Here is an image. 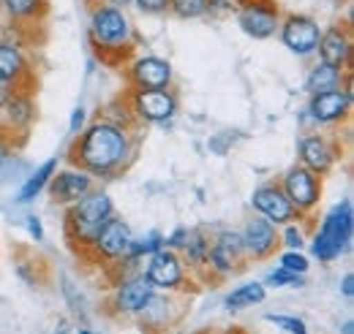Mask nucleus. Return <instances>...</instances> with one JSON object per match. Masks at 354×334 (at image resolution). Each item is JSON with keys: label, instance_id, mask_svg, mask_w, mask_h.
<instances>
[{"label": "nucleus", "instance_id": "obj_1", "mask_svg": "<svg viewBox=\"0 0 354 334\" xmlns=\"http://www.w3.org/2000/svg\"><path fill=\"white\" fill-rule=\"evenodd\" d=\"M139 130L104 120L101 115L82 128L68 147V166L88 171L93 179H112L126 174L136 161Z\"/></svg>", "mask_w": 354, "mask_h": 334}, {"label": "nucleus", "instance_id": "obj_2", "mask_svg": "<svg viewBox=\"0 0 354 334\" xmlns=\"http://www.w3.org/2000/svg\"><path fill=\"white\" fill-rule=\"evenodd\" d=\"M88 8V39L95 57L104 66L123 68L136 52V30L126 8L106 0H85Z\"/></svg>", "mask_w": 354, "mask_h": 334}, {"label": "nucleus", "instance_id": "obj_3", "mask_svg": "<svg viewBox=\"0 0 354 334\" xmlns=\"http://www.w3.org/2000/svg\"><path fill=\"white\" fill-rule=\"evenodd\" d=\"M112 215H115V204H112L106 190H90L88 196H82L77 204H71V207L66 209L63 237H66V245L71 248V253L77 258L85 253L90 239L98 234V228Z\"/></svg>", "mask_w": 354, "mask_h": 334}, {"label": "nucleus", "instance_id": "obj_4", "mask_svg": "<svg viewBox=\"0 0 354 334\" xmlns=\"http://www.w3.org/2000/svg\"><path fill=\"white\" fill-rule=\"evenodd\" d=\"M352 234H354L352 199H344V202H338L335 207L324 215L319 231L313 234V242H310L313 258H319L322 264L335 261L338 255H344V253L349 250Z\"/></svg>", "mask_w": 354, "mask_h": 334}, {"label": "nucleus", "instance_id": "obj_5", "mask_svg": "<svg viewBox=\"0 0 354 334\" xmlns=\"http://www.w3.org/2000/svg\"><path fill=\"white\" fill-rule=\"evenodd\" d=\"M191 293H172V291H156L147 304L133 315L136 326L142 334H169L185 321L191 310Z\"/></svg>", "mask_w": 354, "mask_h": 334}, {"label": "nucleus", "instance_id": "obj_6", "mask_svg": "<svg viewBox=\"0 0 354 334\" xmlns=\"http://www.w3.org/2000/svg\"><path fill=\"white\" fill-rule=\"evenodd\" d=\"M251 264L245 245H243V234L234 228H221L213 234L210 253H207V283H218L226 277H234L240 272H245Z\"/></svg>", "mask_w": 354, "mask_h": 334}, {"label": "nucleus", "instance_id": "obj_7", "mask_svg": "<svg viewBox=\"0 0 354 334\" xmlns=\"http://www.w3.org/2000/svg\"><path fill=\"white\" fill-rule=\"evenodd\" d=\"M147 269L142 272L145 280L156 288V291H172V293H196L199 288L191 286L196 283L194 275L188 272L183 255L169 248H158L156 253L147 255Z\"/></svg>", "mask_w": 354, "mask_h": 334}, {"label": "nucleus", "instance_id": "obj_8", "mask_svg": "<svg viewBox=\"0 0 354 334\" xmlns=\"http://www.w3.org/2000/svg\"><path fill=\"white\" fill-rule=\"evenodd\" d=\"M131 242H133V234H131V226L120 217H109L98 234L90 239V245L85 248V253L80 255V261H90L101 269L118 264L120 258H126L129 250H131Z\"/></svg>", "mask_w": 354, "mask_h": 334}, {"label": "nucleus", "instance_id": "obj_9", "mask_svg": "<svg viewBox=\"0 0 354 334\" xmlns=\"http://www.w3.org/2000/svg\"><path fill=\"white\" fill-rule=\"evenodd\" d=\"M322 179L324 177L313 174V171H308V168L300 166V164H295V166L278 179L283 196L289 199L292 207L297 209V215H300L303 223H308L310 217H313V212L322 204V193H324V182Z\"/></svg>", "mask_w": 354, "mask_h": 334}, {"label": "nucleus", "instance_id": "obj_10", "mask_svg": "<svg viewBox=\"0 0 354 334\" xmlns=\"http://www.w3.org/2000/svg\"><path fill=\"white\" fill-rule=\"evenodd\" d=\"M123 95H126L129 109H131L139 126L167 123L177 115V92L172 87H164V90H133V87H129Z\"/></svg>", "mask_w": 354, "mask_h": 334}, {"label": "nucleus", "instance_id": "obj_11", "mask_svg": "<svg viewBox=\"0 0 354 334\" xmlns=\"http://www.w3.org/2000/svg\"><path fill=\"white\" fill-rule=\"evenodd\" d=\"M232 6L237 8V22L245 36L267 41L278 33L283 17L278 0H232Z\"/></svg>", "mask_w": 354, "mask_h": 334}, {"label": "nucleus", "instance_id": "obj_12", "mask_svg": "<svg viewBox=\"0 0 354 334\" xmlns=\"http://www.w3.org/2000/svg\"><path fill=\"white\" fill-rule=\"evenodd\" d=\"M297 158H300V166H306L319 177H327L333 168L338 166V161L344 158V147H341L338 136H330V133H322V130L319 133H306L297 141Z\"/></svg>", "mask_w": 354, "mask_h": 334}, {"label": "nucleus", "instance_id": "obj_13", "mask_svg": "<svg viewBox=\"0 0 354 334\" xmlns=\"http://www.w3.org/2000/svg\"><path fill=\"white\" fill-rule=\"evenodd\" d=\"M156 293V288L145 280V275H131L126 277L123 283L115 286V291L109 293V299L104 302V315L106 318H133L145 304L147 299Z\"/></svg>", "mask_w": 354, "mask_h": 334}, {"label": "nucleus", "instance_id": "obj_14", "mask_svg": "<svg viewBox=\"0 0 354 334\" xmlns=\"http://www.w3.org/2000/svg\"><path fill=\"white\" fill-rule=\"evenodd\" d=\"M278 39L281 43L295 52L297 57H308L316 52L319 39H322V28L319 22L308 14H283L281 17V28H278Z\"/></svg>", "mask_w": 354, "mask_h": 334}, {"label": "nucleus", "instance_id": "obj_15", "mask_svg": "<svg viewBox=\"0 0 354 334\" xmlns=\"http://www.w3.org/2000/svg\"><path fill=\"white\" fill-rule=\"evenodd\" d=\"M310 120L319 126H341L352 117V87H335L327 92H316L308 101Z\"/></svg>", "mask_w": 354, "mask_h": 334}, {"label": "nucleus", "instance_id": "obj_16", "mask_svg": "<svg viewBox=\"0 0 354 334\" xmlns=\"http://www.w3.org/2000/svg\"><path fill=\"white\" fill-rule=\"evenodd\" d=\"M126 79L133 90H164L172 87V63L158 55H139L126 63Z\"/></svg>", "mask_w": 354, "mask_h": 334}, {"label": "nucleus", "instance_id": "obj_17", "mask_svg": "<svg viewBox=\"0 0 354 334\" xmlns=\"http://www.w3.org/2000/svg\"><path fill=\"white\" fill-rule=\"evenodd\" d=\"M352 46H354V33L349 19H338L335 25H330L327 30H322L319 39V57L322 63H330L341 71H352Z\"/></svg>", "mask_w": 354, "mask_h": 334}, {"label": "nucleus", "instance_id": "obj_18", "mask_svg": "<svg viewBox=\"0 0 354 334\" xmlns=\"http://www.w3.org/2000/svg\"><path fill=\"white\" fill-rule=\"evenodd\" d=\"M251 207L257 215H262L265 220H270L272 226H286V223H295L300 220L297 209L289 204V199L283 196L278 179H270V182H262L254 193H251Z\"/></svg>", "mask_w": 354, "mask_h": 334}, {"label": "nucleus", "instance_id": "obj_19", "mask_svg": "<svg viewBox=\"0 0 354 334\" xmlns=\"http://www.w3.org/2000/svg\"><path fill=\"white\" fill-rule=\"evenodd\" d=\"M90 190H95V179L90 177L88 171H82V168L66 166L60 168V171H55L52 179H49L52 204H60V207L77 204L82 196H88Z\"/></svg>", "mask_w": 354, "mask_h": 334}, {"label": "nucleus", "instance_id": "obj_20", "mask_svg": "<svg viewBox=\"0 0 354 334\" xmlns=\"http://www.w3.org/2000/svg\"><path fill=\"white\" fill-rule=\"evenodd\" d=\"M0 79L14 84L17 90H36V71L19 43L0 41Z\"/></svg>", "mask_w": 354, "mask_h": 334}, {"label": "nucleus", "instance_id": "obj_21", "mask_svg": "<svg viewBox=\"0 0 354 334\" xmlns=\"http://www.w3.org/2000/svg\"><path fill=\"white\" fill-rule=\"evenodd\" d=\"M240 234H243V245H245V253H248L251 261H270L278 253V248H281L278 226H272L262 215L251 217Z\"/></svg>", "mask_w": 354, "mask_h": 334}, {"label": "nucleus", "instance_id": "obj_22", "mask_svg": "<svg viewBox=\"0 0 354 334\" xmlns=\"http://www.w3.org/2000/svg\"><path fill=\"white\" fill-rule=\"evenodd\" d=\"M0 115H3V126L11 128V130L19 133V136H28L33 123H36V117H39L36 90H17V92L6 101V106L0 109Z\"/></svg>", "mask_w": 354, "mask_h": 334}, {"label": "nucleus", "instance_id": "obj_23", "mask_svg": "<svg viewBox=\"0 0 354 334\" xmlns=\"http://www.w3.org/2000/svg\"><path fill=\"white\" fill-rule=\"evenodd\" d=\"M0 8L6 19L19 30L41 25L49 17V0H0Z\"/></svg>", "mask_w": 354, "mask_h": 334}, {"label": "nucleus", "instance_id": "obj_24", "mask_svg": "<svg viewBox=\"0 0 354 334\" xmlns=\"http://www.w3.org/2000/svg\"><path fill=\"white\" fill-rule=\"evenodd\" d=\"M14 266H17V275L28 286H46L49 283L52 269H49L44 255H39L30 245H17L14 248Z\"/></svg>", "mask_w": 354, "mask_h": 334}, {"label": "nucleus", "instance_id": "obj_25", "mask_svg": "<svg viewBox=\"0 0 354 334\" xmlns=\"http://www.w3.org/2000/svg\"><path fill=\"white\" fill-rule=\"evenodd\" d=\"M335 87H352V71H341L330 63H319L306 77V90L310 95L327 92V90H335Z\"/></svg>", "mask_w": 354, "mask_h": 334}, {"label": "nucleus", "instance_id": "obj_26", "mask_svg": "<svg viewBox=\"0 0 354 334\" xmlns=\"http://www.w3.org/2000/svg\"><path fill=\"white\" fill-rule=\"evenodd\" d=\"M265 283H245L240 288L226 296V310H245V307H254V304H262L265 302Z\"/></svg>", "mask_w": 354, "mask_h": 334}, {"label": "nucleus", "instance_id": "obj_27", "mask_svg": "<svg viewBox=\"0 0 354 334\" xmlns=\"http://www.w3.org/2000/svg\"><path fill=\"white\" fill-rule=\"evenodd\" d=\"M57 171V161L52 158V161H46V164H41V168L22 185V190H19V196H17V202L19 204H28V202H33L41 190H44L46 185H49V179H52V174Z\"/></svg>", "mask_w": 354, "mask_h": 334}, {"label": "nucleus", "instance_id": "obj_28", "mask_svg": "<svg viewBox=\"0 0 354 334\" xmlns=\"http://www.w3.org/2000/svg\"><path fill=\"white\" fill-rule=\"evenodd\" d=\"M167 11L177 19H199L207 17V0H167Z\"/></svg>", "mask_w": 354, "mask_h": 334}, {"label": "nucleus", "instance_id": "obj_29", "mask_svg": "<svg viewBox=\"0 0 354 334\" xmlns=\"http://www.w3.org/2000/svg\"><path fill=\"white\" fill-rule=\"evenodd\" d=\"M158 248H164V237H161L158 231H150L147 237L133 239L131 250H129V258H131V261H139L142 255H150V253H156Z\"/></svg>", "mask_w": 354, "mask_h": 334}, {"label": "nucleus", "instance_id": "obj_30", "mask_svg": "<svg viewBox=\"0 0 354 334\" xmlns=\"http://www.w3.org/2000/svg\"><path fill=\"white\" fill-rule=\"evenodd\" d=\"M25 139H28V136H19V133H14L11 128H6L0 123V161L11 158V155L25 144Z\"/></svg>", "mask_w": 354, "mask_h": 334}, {"label": "nucleus", "instance_id": "obj_31", "mask_svg": "<svg viewBox=\"0 0 354 334\" xmlns=\"http://www.w3.org/2000/svg\"><path fill=\"white\" fill-rule=\"evenodd\" d=\"M297 223H300V220L281 226V228H283V231H281V245H286L289 250H300V248L306 245V228H300Z\"/></svg>", "mask_w": 354, "mask_h": 334}, {"label": "nucleus", "instance_id": "obj_32", "mask_svg": "<svg viewBox=\"0 0 354 334\" xmlns=\"http://www.w3.org/2000/svg\"><path fill=\"white\" fill-rule=\"evenodd\" d=\"M281 266L283 269H289V272H297V275H306L308 272V266H310V261L303 255L300 250H286V253H281Z\"/></svg>", "mask_w": 354, "mask_h": 334}, {"label": "nucleus", "instance_id": "obj_33", "mask_svg": "<svg viewBox=\"0 0 354 334\" xmlns=\"http://www.w3.org/2000/svg\"><path fill=\"white\" fill-rule=\"evenodd\" d=\"M267 283L270 286H306V280H303V275H297V272H289V269H283V266H278L275 272H270L267 275Z\"/></svg>", "mask_w": 354, "mask_h": 334}, {"label": "nucleus", "instance_id": "obj_34", "mask_svg": "<svg viewBox=\"0 0 354 334\" xmlns=\"http://www.w3.org/2000/svg\"><path fill=\"white\" fill-rule=\"evenodd\" d=\"M267 324L281 326L286 334H308L306 324H303L300 318H295V315H267Z\"/></svg>", "mask_w": 354, "mask_h": 334}, {"label": "nucleus", "instance_id": "obj_35", "mask_svg": "<svg viewBox=\"0 0 354 334\" xmlns=\"http://www.w3.org/2000/svg\"><path fill=\"white\" fill-rule=\"evenodd\" d=\"M136 3V8L142 11V14H147V17H161V14H167V0H131Z\"/></svg>", "mask_w": 354, "mask_h": 334}, {"label": "nucleus", "instance_id": "obj_36", "mask_svg": "<svg viewBox=\"0 0 354 334\" xmlns=\"http://www.w3.org/2000/svg\"><path fill=\"white\" fill-rule=\"evenodd\" d=\"M85 126H88V112H85L82 106H77V109H74V115H71V123H68V130H71V133L77 136V133H80V130H82Z\"/></svg>", "mask_w": 354, "mask_h": 334}, {"label": "nucleus", "instance_id": "obj_37", "mask_svg": "<svg viewBox=\"0 0 354 334\" xmlns=\"http://www.w3.org/2000/svg\"><path fill=\"white\" fill-rule=\"evenodd\" d=\"M185 237H188V228H177L175 234H169V237L164 239V248H169V250H180V248L185 245Z\"/></svg>", "mask_w": 354, "mask_h": 334}, {"label": "nucleus", "instance_id": "obj_38", "mask_svg": "<svg viewBox=\"0 0 354 334\" xmlns=\"http://www.w3.org/2000/svg\"><path fill=\"white\" fill-rule=\"evenodd\" d=\"M28 231H30V237H33L36 242L44 239V228H41V220H39L36 215H28Z\"/></svg>", "mask_w": 354, "mask_h": 334}, {"label": "nucleus", "instance_id": "obj_39", "mask_svg": "<svg viewBox=\"0 0 354 334\" xmlns=\"http://www.w3.org/2000/svg\"><path fill=\"white\" fill-rule=\"evenodd\" d=\"M14 92H17V87H14V84H8L6 79H0V109L6 106V101H8Z\"/></svg>", "mask_w": 354, "mask_h": 334}, {"label": "nucleus", "instance_id": "obj_40", "mask_svg": "<svg viewBox=\"0 0 354 334\" xmlns=\"http://www.w3.org/2000/svg\"><path fill=\"white\" fill-rule=\"evenodd\" d=\"M341 291H344V296H346V299H352V296H354V275H352V272H346V275H344Z\"/></svg>", "mask_w": 354, "mask_h": 334}, {"label": "nucleus", "instance_id": "obj_41", "mask_svg": "<svg viewBox=\"0 0 354 334\" xmlns=\"http://www.w3.org/2000/svg\"><path fill=\"white\" fill-rule=\"evenodd\" d=\"M52 334H71V324H68L66 318H60V321L55 324V332Z\"/></svg>", "mask_w": 354, "mask_h": 334}, {"label": "nucleus", "instance_id": "obj_42", "mask_svg": "<svg viewBox=\"0 0 354 334\" xmlns=\"http://www.w3.org/2000/svg\"><path fill=\"white\" fill-rule=\"evenodd\" d=\"M218 334H251L248 329H243V326H229V329H223V332Z\"/></svg>", "mask_w": 354, "mask_h": 334}, {"label": "nucleus", "instance_id": "obj_43", "mask_svg": "<svg viewBox=\"0 0 354 334\" xmlns=\"http://www.w3.org/2000/svg\"><path fill=\"white\" fill-rule=\"evenodd\" d=\"M106 3H112V6H118V8H126L131 0H106Z\"/></svg>", "mask_w": 354, "mask_h": 334}, {"label": "nucleus", "instance_id": "obj_44", "mask_svg": "<svg viewBox=\"0 0 354 334\" xmlns=\"http://www.w3.org/2000/svg\"><path fill=\"white\" fill-rule=\"evenodd\" d=\"M196 334H218L216 329H202V332H196Z\"/></svg>", "mask_w": 354, "mask_h": 334}, {"label": "nucleus", "instance_id": "obj_45", "mask_svg": "<svg viewBox=\"0 0 354 334\" xmlns=\"http://www.w3.org/2000/svg\"><path fill=\"white\" fill-rule=\"evenodd\" d=\"M80 334H93L90 329H80Z\"/></svg>", "mask_w": 354, "mask_h": 334}]
</instances>
